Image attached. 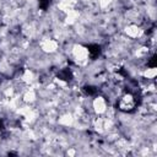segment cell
Listing matches in <instances>:
<instances>
[{"mask_svg":"<svg viewBox=\"0 0 157 157\" xmlns=\"http://www.w3.org/2000/svg\"><path fill=\"white\" fill-rule=\"evenodd\" d=\"M88 52H90V54H91V58L94 59V58H97V56L99 55V53H101V47L97 45V44H91V45H88Z\"/></svg>","mask_w":157,"mask_h":157,"instance_id":"6da1fadb","label":"cell"},{"mask_svg":"<svg viewBox=\"0 0 157 157\" xmlns=\"http://www.w3.org/2000/svg\"><path fill=\"white\" fill-rule=\"evenodd\" d=\"M59 77H61L63 80H70V78H71V72H70V70H69V69L63 70V71L59 74Z\"/></svg>","mask_w":157,"mask_h":157,"instance_id":"7a4b0ae2","label":"cell"},{"mask_svg":"<svg viewBox=\"0 0 157 157\" xmlns=\"http://www.w3.org/2000/svg\"><path fill=\"white\" fill-rule=\"evenodd\" d=\"M49 4H50V0H39V6L43 10H45L49 6Z\"/></svg>","mask_w":157,"mask_h":157,"instance_id":"3957f363","label":"cell"},{"mask_svg":"<svg viewBox=\"0 0 157 157\" xmlns=\"http://www.w3.org/2000/svg\"><path fill=\"white\" fill-rule=\"evenodd\" d=\"M85 92L87 94H94L97 92V90L94 87H92V86H87V87H85Z\"/></svg>","mask_w":157,"mask_h":157,"instance_id":"277c9868","label":"cell"},{"mask_svg":"<svg viewBox=\"0 0 157 157\" xmlns=\"http://www.w3.org/2000/svg\"><path fill=\"white\" fill-rule=\"evenodd\" d=\"M156 60H157V59H156V55H153V56L151 58V60L148 61V66L155 67V66H156Z\"/></svg>","mask_w":157,"mask_h":157,"instance_id":"5b68a950","label":"cell"},{"mask_svg":"<svg viewBox=\"0 0 157 157\" xmlns=\"http://www.w3.org/2000/svg\"><path fill=\"white\" fill-rule=\"evenodd\" d=\"M2 129V124H1V121H0V130Z\"/></svg>","mask_w":157,"mask_h":157,"instance_id":"8992f818","label":"cell"}]
</instances>
